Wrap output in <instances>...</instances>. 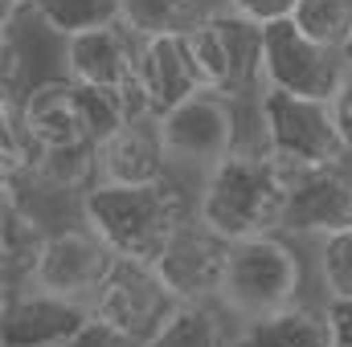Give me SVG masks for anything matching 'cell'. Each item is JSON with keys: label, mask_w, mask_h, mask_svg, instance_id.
<instances>
[{"label": "cell", "mask_w": 352, "mask_h": 347, "mask_svg": "<svg viewBox=\"0 0 352 347\" xmlns=\"http://www.w3.org/2000/svg\"><path fill=\"white\" fill-rule=\"evenodd\" d=\"M94 319V307L62 298L37 286H25L16 298H4V347H66Z\"/></svg>", "instance_id": "5bb4252c"}, {"label": "cell", "mask_w": 352, "mask_h": 347, "mask_svg": "<svg viewBox=\"0 0 352 347\" xmlns=\"http://www.w3.org/2000/svg\"><path fill=\"white\" fill-rule=\"evenodd\" d=\"M45 241H50V233L29 213H21V204L8 192L4 196V270L12 274V265H16V278L29 282V274H33L37 258H41Z\"/></svg>", "instance_id": "44dd1931"}, {"label": "cell", "mask_w": 352, "mask_h": 347, "mask_svg": "<svg viewBox=\"0 0 352 347\" xmlns=\"http://www.w3.org/2000/svg\"><path fill=\"white\" fill-rule=\"evenodd\" d=\"M29 12L62 41L123 21V0H33Z\"/></svg>", "instance_id": "ffe728a7"}, {"label": "cell", "mask_w": 352, "mask_h": 347, "mask_svg": "<svg viewBox=\"0 0 352 347\" xmlns=\"http://www.w3.org/2000/svg\"><path fill=\"white\" fill-rule=\"evenodd\" d=\"M188 58L197 66V78L205 90L242 98L246 90L263 94V25H250L234 16L230 8L213 12L209 21L184 29Z\"/></svg>", "instance_id": "5b68a950"}, {"label": "cell", "mask_w": 352, "mask_h": 347, "mask_svg": "<svg viewBox=\"0 0 352 347\" xmlns=\"http://www.w3.org/2000/svg\"><path fill=\"white\" fill-rule=\"evenodd\" d=\"M66 347H140V344H131L127 335H119L111 323H102V319L94 315V319H90L87 327H82V331H78Z\"/></svg>", "instance_id": "d4e9b609"}, {"label": "cell", "mask_w": 352, "mask_h": 347, "mask_svg": "<svg viewBox=\"0 0 352 347\" xmlns=\"http://www.w3.org/2000/svg\"><path fill=\"white\" fill-rule=\"evenodd\" d=\"M140 86H144V98L156 119L205 90L192 58H188L184 33H160V37L140 41Z\"/></svg>", "instance_id": "2e32d148"}, {"label": "cell", "mask_w": 352, "mask_h": 347, "mask_svg": "<svg viewBox=\"0 0 352 347\" xmlns=\"http://www.w3.org/2000/svg\"><path fill=\"white\" fill-rule=\"evenodd\" d=\"M184 298L164 282L156 261H135V258H119L111 265L107 282L94 294V315L102 323H111L119 335H127L131 344H148L180 307Z\"/></svg>", "instance_id": "52a82bcc"}, {"label": "cell", "mask_w": 352, "mask_h": 347, "mask_svg": "<svg viewBox=\"0 0 352 347\" xmlns=\"http://www.w3.org/2000/svg\"><path fill=\"white\" fill-rule=\"evenodd\" d=\"M221 8L226 4H213V0H123V25L144 41L160 33H184Z\"/></svg>", "instance_id": "d6986e66"}, {"label": "cell", "mask_w": 352, "mask_h": 347, "mask_svg": "<svg viewBox=\"0 0 352 347\" xmlns=\"http://www.w3.org/2000/svg\"><path fill=\"white\" fill-rule=\"evenodd\" d=\"M160 139H164L173 168L176 164L192 168L205 180L221 160H230L242 147L238 143V98L217 94V90H201L184 98L168 115H160Z\"/></svg>", "instance_id": "8992f818"}, {"label": "cell", "mask_w": 352, "mask_h": 347, "mask_svg": "<svg viewBox=\"0 0 352 347\" xmlns=\"http://www.w3.org/2000/svg\"><path fill=\"white\" fill-rule=\"evenodd\" d=\"M291 168L266 147H238L230 160H221L201 180L197 192V217L217 229L230 241L283 233L287 192H291Z\"/></svg>", "instance_id": "6da1fadb"}, {"label": "cell", "mask_w": 352, "mask_h": 347, "mask_svg": "<svg viewBox=\"0 0 352 347\" xmlns=\"http://www.w3.org/2000/svg\"><path fill=\"white\" fill-rule=\"evenodd\" d=\"M320 282L328 298H352V229L320 237Z\"/></svg>", "instance_id": "603a6c76"}, {"label": "cell", "mask_w": 352, "mask_h": 347, "mask_svg": "<svg viewBox=\"0 0 352 347\" xmlns=\"http://www.w3.org/2000/svg\"><path fill=\"white\" fill-rule=\"evenodd\" d=\"M66 74L82 86L119 94L131 119L152 115L144 86H140V37L123 21L70 37L66 41Z\"/></svg>", "instance_id": "9c48e42d"}, {"label": "cell", "mask_w": 352, "mask_h": 347, "mask_svg": "<svg viewBox=\"0 0 352 347\" xmlns=\"http://www.w3.org/2000/svg\"><path fill=\"white\" fill-rule=\"evenodd\" d=\"M349 70L344 49L307 37L295 16L263 25V82L303 98H332Z\"/></svg>", "instance_id": "ba28073f"}, {"label": "cell", "mask_w": 352, "mask_h": 347, "mask_svg": "<svg viewBox=\"0 0 352 347\" xmlns=\"http://www.w3.org/2000/svg\"><path fill=\"white\" fill-rule=\"evenodd\" d=\"M234 16L250 21V25H274V21H287L295 16L299 0H221Z\"/></svg>", "instance_id": "cb8c5ba5"}, {"label": "cell", "mask_w": 352, "mask_h": 347, "mask_svg": "<svg viewBox=\"0 0 352 347\" xmlns=\"http://www.w3.org/2000/svg\"><path fill=\"white\" fill-rule=\"evenodd\" d=\"M168 172H173V164H168L156 115L119 123L94 147V176L107 184H156Z\"/></svg>", "instance_id": "9a60e30c"}, {"label": "cell", "mask_w": 352, "mask_h": 347, "mask_svg": "<svg viewBox=\"0 0 352 347\" xmlns=\"http://www.w3.org/2000/svg\"><path fill=\"white\" fill-rule=\"evenodd\" d=\"M295 25L307 37H316L332 49H344L352 37V0H299Z\"/></svg>", "instance_id": "7402d4cb"}, {"label": "cell", "mask_w": 352, "mask_h": 347, "mask_svg": "<svg viewBox=\"0 0 352 347\" xmlns=\"http://www.w3.org/2000/svg\"><path fill=\"white\" fill-rule=\"evenodd\" d=\"M234 331L226 327L221 302H180L168 323L144 347H230Z\"/></svg>", "instance_id": "ac0fdd59"}, {"label": "cell", "mask_w": 352, "mask_h": 347, "mask_svg": "<svg viewBox=\"0 0 352 347\" xmlns=\"http://www.w3.org/2000/svg\"><path fill=\"white\" fill-rule=\"evenodd\" d=\"M258 123H263V143L291 172L336 168L352 152L332 98H303L266 86L258 94Z\"/></svg>", "instance_id": "277c9868"}, {"label": "cell", "mask_w": 352, "mask_h": 347, "mask_svg": "<svg viewBox=\"0 0 352 347\" xmlns=\"http://www.w3.org/2000/svg\"><path fill=\"white\" fill-rule=\"evenodd\" d=\"M16 110H21L29 135L37 139V147L45 156L98 147V131H94V119H90L87 94L70 74L41 78V82L25 86V94L16 98Z\"/></svg>", "instance_id": "30bf717a"}, {"label": "cell", "mask_w": 352, "mask_h": 347, "mask_svg": "<svg viewBox=\"0 0 352 347\" xmlns=\"http://www.w3.org/2000/svg\"><path fill=\"white\" fill-rule=\"evenodd\" d=\"M230 347H332V327L324 307L295 302L263 319H250L234 331Z\"/></svg>", "instance_id": "e0dca14e"}, {"label": "cell", "mask_w": 352, "mask_h": 347, "mask_svg": "<svg viewBox=\"0 0 352 347\" xmlns=\"http://www.w3.org/2000/svg\"><path fill=\"white\" fill-rule=\"evenodd\" d=\"M197 213V208H192ZM173 172L156 184H107L94 180L82 192V221L119 254L135 261H156L180 221L192 217Z\"/></svg>", "instance_id": "7a4b0ae2"}, {"label": "cell", "mask_w": 352, "mask_h": 347, "mask_svg": "<svg viewBox=\"0 0 352 347\" xmlns=\"http://www.w3.org/2000/svg\"><path fill=\"white\" fill-rule=\"evenodd\" d=\"M352 229V176L336 168H303L291 176L283 233L287 237H332Z\"/></svg>", "instance_id": "4fadbf2b"}, {"label": "cell", "mask_w": 352, "mask_h": 347, "mask_svg": "<svg viewBox=\"0 0 352 347\" xmlns=\"http://www.w3.org/2000/svg\"><path fill=\"white\" fill-rule=\"evenodd\" d=\"M332 106H336L340 131H344V139H349V147H352V62H349V70H344V78H340V86H336V94H332Z\"/></svg>", "instance_id": "484cf974"}, {"label": "cell", "mask_w": 352, "mask_h": 347, "mask_svg": "<svg viewBox=\"0 0 352 347\" xmlns=\"http://www.w3.org/2000/svg\"><path fill=\"white\" fill-rule=\"evenodd\" d=\"M230 250H234V241L221 237L217 229H209L192 213L168 237L156 265L184 302H217L221 282H226V265H230Z\"/></svg>", "instance_id": "7c38bea8"}, {"label": "cell", "mask_w": 352, "mask_h": 347, "mask_svg": "<svg viewBox=\"0 0 352 347\" xmlns=\"http://www.w3.org/2000/svg\"><path fill=\"white\" fill-rule=\"evenodd\" d=\"M299 286H303V261L295 246L287 241V233H266V237L234 241L217 302L230 319L250 323L295 307Z\"/></svg>", "instance_id": "3957f363"}, {"label": "cell", "mask_w": 352, "mask_h": 347, "mask_svg": "<svg viewBox=\"0 0 352 347\" xmlns=\"http://www.w3.org/2000/svg\"><path fill=\"white\" fill-rule=\"evenodd\" d=\"M344 58H349V62H352V37H349V45H344Z\"/></svg>", "instance_id": "4316f807"}, {"label": "cell", "mask_w": 352, "mask_h": 347, "mask_svg": "<svg viewBox=\"0 0 352 347\" xmlns=\"http://www.w3.org/2000/svg\"><path fill=\"white\" fill-rule=\"evenodd\" d=\"M115 261H119V254L90 225L58 229V233H50V241H45V250H41L25 286L50 290L62 298H78V302H94V294L107 282Z\"/></svg>", "instance_id": "8fae6325"}]
</instances>
